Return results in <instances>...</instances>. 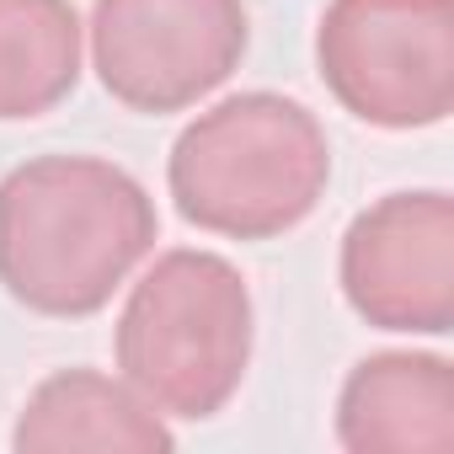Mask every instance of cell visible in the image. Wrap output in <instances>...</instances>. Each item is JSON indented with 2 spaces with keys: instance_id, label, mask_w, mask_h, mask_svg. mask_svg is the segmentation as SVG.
<instances>
[{
  "instance_id": "3",
  "label": "cell",
  "mask_w": 454,
  "mask_h": 454,
  "mask_svg": "<svg viewBox=\"0 0 454 454\" xmlns=\"http://www.w3.org/2000/svg\"><path fill=\"white\" fill-rule=\"evenodd\" d=\"M257 342V305L241 268L203 247L160 252L123 300L118 374L176 422H208L236 401Z\"/></svg>"
},
{
  "instance_id": "1",
  "label": "cell",
  "mask_w": 454,
  "mask_h": 454,
  "mask_svg": "<svg viewBox=\"0 0 454 454\" xmlns=\"http://www.w3.org/2000/svg\"><path fill=\"white\" fill-rule=\"evenodd\" d=\"M155 241V198L102 155H38L0 176V284L33 316L107 310Z\"/></svg>"
},
{
  "instance_id": "8",
  "label": "cell",
  "mask_w": 454,
  "mask_h": 454,
  "mask_svg": "<svg viewBox=\"0 0 454 454\" xmlns=\"http://www.w3.org/2000/svg\"><path fill=\"white\" fill-rule=\"evenodd\" d=\"M176 433L166 417L118 374L102 369H59L33 385L17 411L12 449L22 454H65V449H113V454H166Z\"/></svg>"
},
{
  "instance_id": "7",
  "label": "cell",
  "mask_w": 454,
  "mask_h": 454,
  "mask_svg": "<svg viewBox=\"0 0 454 454\" xmlns=\"http://www.w3.org/2000/svg\"><path fill=\"white\" fill-rule=\"evenodd\" d=\"M337 443L348 454H449L454 364L417 348L358 358L337 390Z\"/></svg>"
},
{
  "instance_id": "6",
  "label": "cell",
  "mask_w": 454,
  "mask_h": 454,
  "mask_svg": "<svg viewBox=\"0 0 454 454\" xmlns=\"http://www.w3.org/2000/svg\"><path fill=\"white\" fill-rule=\"evenodd\" d=\"M342 300L374 332H454V198L443 187L385 192L342 231Z\"/></svg>"
},
{
  "instance_id": "2",
  "label": "cell",
  "mask_w": 454,
  "mask_h": 454,
  "mask_svg": "<svg viewBox=\"0 0 454 454\" xmlns=\"http://www.w3.org/2000/svg\"><path fill=\"white\" fill-rule=\"evenodd\" d=\"M332 139L321 118L278 91H236L198 113L171 155L166 187L187 224L231 241L289 236L321 208Z\"/></svg>"
},
{
  "instance_id": "4",
  "label": "cell",
  "mask_w": 454,
  "mask_h": 454,
  "mask_svg": "<svg viewBox=\"0 0 454 454\" xmlns=\"http://www.w3.org/2000/svg\"><path fill=\"white\" fill-rule=\"evenodd\" d=\"M316 70L369 129H433L454 107V0H332Z\"/></svg>"
},
{
  "instance_id": "9",
  "label": "cell",
  "mask_w": 454,
  "mask_h": 454,
  "mask_svg": "<svg viewBox=\"0 0 454 454\" xmlns=\"http://www.w3.org/2000/svg\"><path fill=\"white\" fill-rule=\"evenodd\" d=\"M86 27L70 0H0V123L54 113L81 86Z\"/></svg>"
},
{
  "instance_id": "5",
  "label": "cell",
  "mask_w": 454,
  "mask_h": 454,
  "mask_svg": "<svg viewBox=\"0 0 454 454\" xmlns=\"http://www.w3.org/2000/svg\"><path fill=\"white\" fill-rule=\"evenodd\" d=\"M91 65L129 113H187L247 59V0H97Z\"/></svg>"
}]
</instances>
